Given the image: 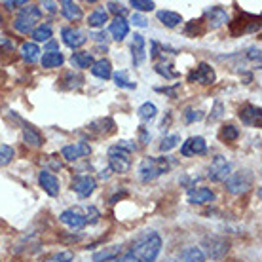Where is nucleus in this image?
<instances>
[{"label": "nucleus", "instance_id": "nucleus-1", "mask_svg": "<svg viewBox=\"0 0 262 262\" xmlns=\"http://www.w3.org/2000/svg\"><path fill=\"white\" fill-rule=\"evenodd\" d=\"M160 251H162V238L156 232H152L145 238H141L137 243H133L129 254H133L141 262H154Z\"/></svg>", "mask_w": 262, "mask_h": 262}, {"label": "nucleus", "instance_id": "nucleus-2", "mask_svg": "<svg viewBox=\"0 0 262 262\" xmlns=\"http://www.w3.org/2000/svg\"><path fill=\"white\" fill-rule=\"evenodd\" d=\"M131 150L133 147L127 145V141H120V145L108 148V165L110 171L127 173L131 169Z\"/></svg>", "mask_w": 262, "mask_h": 262}, {"label": "nucleus", "instance_id": "nucleus-3", "mask_svg": "<svg viewBox=\"0 0 262 262\" xmlns=\"http://www.w3.org/2000/svg\"><path fill=\"white\" fill-rule=\"evenodd\" d=\"M169 158H145L139 165V179L143 182H150V180L158 179L162 173H167L169 171Z\"/></svg>", "mask_w": 262, "mask_h": 262}, {"label": "nucleus", "instance_id": "nucleus-4", "mask_svg": "<svg viewBox=\"0 0 262 262\" xmlns=\"http://www.w3.org/2000/svg\"><path fill=\"white\" fill-rule=\"evenodd\" d=\"M40 19H42V10L38 8V6L27 4V6L19 12L16 21H14V27H16L19 33L29 34L38 27V21H40Z\"/></svg>", "mask_w": 262, "mask_h": 262}, {"label": "nucleus", "instance_id": "nucleus-5", "mask_svg": "<svg viewBox=\"0 0 262 262\" xmlns=\"http://www.w3.org/2000/svg\"><path fill=\"white\" fill-rule=\"evenodd\" d=\"M253 173L243 169V171H238V173H230V177L224 182H226V190H228L230 194H234V196H238V194H245L247 190L253 186Z\"/></svg>", "mask_w": 262, "mask_h": 262}, {"label": "nucleus", "instance_id": "nucleus-6", "mask_svg": "<svg viewBox=\"0 0 262 262\" xmlns=\"http://www.w3.org/2000/svg\"><path fill=\"white\" fill-rule=\"evenodd\" d=\"M230 173H232V165L228 160L222 156H215L209 169H207V177L213 182H224L230 177Z\"/></svg>", "mask_w": 262, "mask_h": 262}, {"label": "nucleus", "instance_id": "nucleus-7", "mask_svg": "<svg viewBox=\"0 0 262 262\" xmlns=\"http://www.w3.org/2000/svg\"><path fill=\"white\" fill-rule=\"evenodd\" d=\"M59 221L63 222V224H67V226H71V228H84L86 224H88V215L84 213L82 209H67V211H63V213L59 215Z\"/></svg>", "mask_w": 262, "mask_h": 262}, {"label": "nucleus", "instance_id": "nucleus-8", "mask_svg": "<svg viewBox=\"0 0 262 262\" xmlns=\"http://www.w3.org/2000/svg\"><path fill=\"white\" fill-rule=\"evenodd\" d=\"M215 80H217V74H215L213 67L207 65V63H200V65L188 74V82H200V84L209 86V84H215Z\"/></svg>", "mask_w": 262, "mask_h": 262}, {"label": "nucleus", "instance_id": "nucleus-9", "mask_svg": "<svg viewBox=\"0 0 262 262\" xmlns=\"http://www.w3.org/2000/svg\"><path fill=\"white\" fill-rule=\"evenodd\" d=\"M205 260V253L198 247H186L179 253H175L173 256H169L164 262H204Z\"/></svg>", "mask_w": 262, "mask_h": 262}, {"label": "nucleus", "instance_id": "nucleus-10", "mask_svg": "<svg viewBox=\"0 0 262 262\" xmlns=\"http://www.w3.org/2000/svg\"><path fill=\"white\" fill-rule=\"evenodd\" d=\"M95 188H97V182L90 175H82V177H76L73 180V190L80 198H90L95 192Z\"/></svg>", "mask_w": 262, "mask_h": 262}, {"label": "nucleus", "instance_id": "nucleus-11", "mask_svg": "<svg viewBox=\"0 0 262 262\" xmlns=\"http://www.w3.org/2000/svg\"><path fill=\"white\" fill-rule=\"evenodd\" d=\"M204 245H205V249H207L209 256H213V258H222L224 254L228 253L230 243L222 238H207L204 241Z\"/></svg>", "mask_w": 262, "mask_h": 262}, {"label": "nucleus", "instance_id": "nucleus-12", "mask_svg": "<svg viewBox=\"0 0 262 262\" xmlns=\"http://www.w3.org/2000/svg\"><path fill=\"white\" fill-rule=\"evenodd\" d=\"M61 34H63V42L73 49L80 48V46L86 44V40H88V36H86L80 29H74V27H65V29L61 31Z\"/></svg>", "mask_w": 262, "mask_h": 262}, {"label": "nucleus", "instance_id": "nucleus-13", "mask_svg": "<svg viewBox=\"0 0 262 262\" xmlns=\"http://www.w3.org/2000/svg\"><path fill=\"white\" fill-rule=\"evenodd\" d=\"M207 152V143L204 137H190L186 143H182L180 154L182 156H194V154H205Z\"/></svg>", "mask_w": 262, "mask_h": 262}, {"label": "nucleus", "instance_id": "nucleus-14", "mask_svg": "<svg viewBox=\"0 0 262 262\" xmlns=\"http://www.w3.org/2000/svg\"><path fill=\"white\" fill-rule=\"evenodd\" d=\"M61 154L65 160L69 162H76L78 158H84V156L91 154V147L88 143H76V145H71V147H65L61 150Z\"/></svg>", "mask_w": 262, "mask_h": 262}, {"label": "nucleus", "instance_id": "nucleus-15", "mask_svg": "<svg viewBox=\"0 0 262 262\" xmlns=\"http://www.w3.org/2000/svg\"><path fill=\"white\" fill-rule=\"evenodd\" d=\"M205 16H207V27L209 29H219V27H222L228 21V14H226V10L222 6H215Z\"/></svg>", "mask_w": 262, "mask_h": 262}, {"label": "nucleus", "instance_id": "nucleus-16", "mask_svg": "<svg viewBox=\"0 0 262 262\" xmlns=\"http://www.w3.org/2000/svg\"><path fill=\"white\" fill-rule=\"evenodd\" d=\"M131 49H133V63H135V67L143 65L145 59H147V44H145L143 34H135V36H133Z\"/></svg>", "mask_w": 262, "mask_h": 262}, {"label": "nucleus", "instance_id": "nucleus-17", "mask_svg": "<svg viewBox=\"0 0 262 262\" xmlns=\"http://www.w3.org/2000/svg\"><path fill=\"white\" fill-rule=\"evenodd\" d=\"M38 182H40V186L46 190V194H49V196H57L59 190H61L59 188L57 177L48 171H42L40 175H38Z\"/></svg>", "mask_w": 262, "mask_h": 262}, {"label": "nucleus", "instance_id": "nucleus-18", "mask_svg": "<svg viewBox=\"0 0 262 262\" xmlns=\"http://www.w3.org/2000/svg\"><path fill=\"white\" fill-rule=\"evenodd\" d=\"M213 200H215L213 190L204 188V186H200V188H192L188 192V202L190 204H194V205L209 204V202H213Z\"/></svg>", "mask_w": 262, "mask_h": 262}, {"label": "nucleus", "instance_id": "nucleus-19", "mask_svg": "<svg viewBox=\"0 0 262 262\" xmlns=\"http://www.w3.org/2000/svg\"><path fill=\"white\" fill-rule=\"evenodd\" d=\"M61 14L69 19V21H80L82 19V8L76 4V2H71V0H63L61 2Z\"/></svg>", "mask_w": 262, "mask_h": 262}, {"label": "nucleus", "instance_id": "nucleus-20", "mask_svg": "<svg viewBox=\"0 0 262 262\" xmlns=\"http://www.w3.org/2000/svg\"><path fill=\"white\" fill-rule=\"evenodd\" d=\"M127 33H129V23L123 17H116L114 21L110 23V34H112L114 40H123L127 36Z\"/></svg>", "mask_w": 262, "mask_h": 262}, {"label": "nucleus", "instance_id": "nucleus-21", "mask_svg": "<svg viewBox=\"0 0 262 262\" xmlns=\"http://www.w3.org/2000/svg\"><path fill=\"white\" fill-rule=\"evenodd\" d=\"M91 74L97 76V78H103V80L110 78V76H112V65H110V61H108V59L93 61V65H91Z\"/></svg>", "mask_w": 262, "mask_h": 262}, {"label": "nucleus", "instance_id": "nucleus-22", "mask_svg": "<svg viewBox=\"0 0 262 262\" xmlns=\"http://www.w3.org/2000/svg\"><path fill=\"white\" fill-rule=\"evenodd\" d=\"M239 118L247 125H254L260 120V108L253 107V105H245V107L239 108Z\"/></svg>", "mask_w": 262, "mask_h": 262}, {"label": "nucleus", "instance_id": "nucleus-23", "mask_svg": "<svg viewBox=\"0 0 262 262\" xmlns=\"http://www.w3.org/2000/svg\"><path fill=\"white\" fill-rule=\"evenodd\" d=\"M65 63V57L61 51H46L44 57H42V67L44 69H55Z\"/></svg>", "mask_w": 262, "mask_h": 262}, {"label": "nucleus", "instance_id": "nucleus-24", "mask_svg": "<svg viewBox=\"0 0 262 262\" xmlns=\"http://www.w3.org/2000/svg\"><path fill=\"white\" fill-rule=\"evenodd\" d=\"M23 139L29 147H33V148L42 147V143H44V141H42V135L34 129L33 125H25L23 127Z\"/></svg>", "mask_w": 262, "mask_h": 262}, {"label": "nucleus", "instance_id": "nucleus-25", "mask_svg": "<svg viewBox=\"0 0 262 262\" xmlns=\"http://www.w3.org/2000/svg\"><path fill=\"white\" fill-rule=\"evenodd\" d=\"M120 254V245H112L108 249H101L97 253H93V262H108L116 260Z\"/></svg>", "mask_w": 262, "mask_h": 262}, {"label": "nucleus", "instance_id": "nucleus-26", "mask_svg": "<svg viewBox=\"0 0 262 262\" xmlns=\"http://www.w3.org/2000/svg\"><path fill=\"white\" fill-rule=\"evenodd\" d=\"M71 63L78 69H90L93 65V55L90 51H74L73 57H71Z\"/></svg>", "mask_w": 262, "mask_h": 262}, {"label": "nucleus", "instance_id": "nucleus-27", "mask_svg": "<svg viewBox=\"0 0 262 262\" xmlns=\"http://www.w3.org/2000/svg\"><path fill=\"white\" fill-rule=\"evenodd\" d=\"M158 19L165 25V27H177V25L182 23V17L177 14V12H169V10H162V12H158Z\"/></svg>", "mask_w": 262, "mask_h": 262}, {"label": "nucleus", "instance_id": "nucleus-28", "mask_svg": "<svg viewBox=\"0 0 262 262\" xmlns=\"http://www.w3.org/2000/svg\"><path fill=\"white\" fill-rule=\"evenodd\" d=\"M21 55L25 57V61L34 63V61H38V57H40V48L34 42H25L23 46H21Z\"/></svg>", "mask_w": 262, "mask_h": 262}, {"label": "nucleus", "instance_id": "nucleus-29", "mask_svg": "<svg viewBox=\"0 0 262 262\" xmlns=\"http://www.w3.org/2000/svg\"><path fill=\"white\" fill-rule=\"evenodd\" d=\"M107 21H108V14L105 12V10H97V12H93V14L88 17V23H90V27H95V29H99V27H105Z\"/></svg>", "mask_w": 262, "mask_h": 262}, {"label": "nucleus", "instance_id": "nucleus-30", "mask_svg": "<svg viewBox=\"0 0 262 262\" xmlns=\"http://www.w3.org/2000/svg\"><path fill=\"white\" fill-rule=\"evenodd\" d=\"M31 34L36 42H48L51 38V27L49 25H38Z\"/></svg>", "mask_w": 262, "mask_h": 262}, {"label": "nucleus", "instance_id": "nucleus-31", "mask_svg": "<svg viewBox=\"0 0 262 262\" xmlns=\"http://www.w3.org/2000/svg\"><path fill=\"white\" fill-rule=\"evenodd\" d=\"M114 82H116V86L127 88V90H135V88H137V84L131 82L129 78H127V71H118V73L114 74Z\"/></svg>", "mask_w": 262, "mask_h": 262}, {"label": "nucleus", "instance_id": "nucleus-32", "mask_svg": "<svg viewBox=\"0 0 262 262\" xmlns=\"http://www.w3.org/2000/svg\"><path fill=\"white\" fill-rule=\"evenodd\" d=\"M139 118L141 120H145V122H148V120H152L156 116V112H158V108H156V105H152V103H145V105H141L139 107Z\"/></svg>", "mask_w": 262, "mask_h": 262}, {"label": "nucleus", "instance_id": "nucleus-33", "mask_svg": "<svg viewBox=\"0 0 262 262\" xmlns=\"http://www.w3.org/2000/svg\"><path fill=\"white\" fill-rule=\"evenodd\" d=\"M16 156V150L8 145H0V165H8Z\"/></svg>", "mask_w": 262, "mask_h": 262}, {"label": "nucleus", "instance_id": "nucleus-34", "mask_svg": "<svg viewBox=\"0 0 262 262\" xmlns=\"http://www.w3.org/2000/svg\"><path fill=\"white\" fill-rule=\"evenodd\" d=\"M74 258V254L71 251H59V253H53L46 256L44 262H71Z\"/></svg>", "mask_w": 262, "mask_h": 262}, {"label": "nucleus", "instance_id": "nucleus-35", "mask_svg": "<svg viewBox=\"0 0 262 262\" xmlns=\"http://www.w3.org/2000/svg\"><path fill=\"white\" fill-rule=\"evenodd\" d=\"M179 143H180L179 135H167V137L162 141V145H160V150H162V152H169V150H173V148L177 147Z\"/></svg>", "mask_w": 262, "mask_h": 262}, {"label": "nucleus", "instance_id": "nucleus-36", "mask_svg": "<svg viewBox=\"0 0 262 262\" xmlns=\"http://www.w3.org/2000/svg\"><path fill=\"white\" fill-rule=\"evenodd\" d=\"M129 4L135 8V12H152L156 6L152 0H131Z\"/></svg>", "mask_w": 262, "mask_h": 262}, {"label": "nucleus", "instance_id": "nucleus-37", "mask_svg": "<svg viewBox=\"0 0 262 262\" xmlns=\"http://www.w3.org/2000/svg\"><path fill=\"white\" fill-rule=\"evenodd\" d=\"M221 137L224 141H236L239 137V129L236 127V125H232V123H230V125H226V127L222 129Z\"/></svg>", "mask_w": 262, "mask_h": 262}, {"label": "nucleus", "instance_id": "nucleus-38", "mask_svg": "<svg viewBox=\"0 0 262 262\" xmlns=\"http://www.w3.org/2000/svg\"><path fill=\"white\" fill-rule=\"evenodd\" d=\"M169 67H173V65H169V63H167V65H156V71L162 74V76H165L167 80H171V78H177V76H179V73H177V71H171Z\"/></svg>", "mask_w": 262, "mask_h": 262}, {"label": "nucleus", "instance_id": "nucleus-39", "mask_svg": "<svg viewBox=\"0 0 262 262\" xmlns=\"http://www.w3.org/2000/svg\"><path fill=\"white\" fill-rule=\"evenodd\" d=\"M107 6H108V10H110L112 14H116L118 17L125 16V12H127V10H125V6H122V4H118V2H108Z\"/></svg>", "mask_w": 262, "mask_h": 262}, {"label": "nucleus", "instance_id": "nucleus-40", "mask_svg": "<svg viewBox=\"0 0 262 262\" xmlns=\"http://www.w3.org/2000/svg\"><path fill=\"white\" fill-rule=\"evenodd\" d=\"M219 118H222V105L221 103H215V110L213 114L209 116V122H217Z\"/></svg>", "mask_w": 262, "mask_h": 262}, {"label": "nucleus", "instance_id": "nucleus-41", "mask_svg": "<svg viewBox=\"0 0 262 262\" xmlns=\"http://www.w3.org/2000/svg\"><path fill=\"white\" fill-rule=\"evenodd\" d=\"M131 23L137 25V27H147V19L141 16V14H133V17H131Z\"/></svg>", "mask_w": 262, "mask_h": 262}, {"label": "nucleus", "instance_id": "nucleus-42", "mask_svg": "<svg viewBox=\"0 0 262 262\" xmlns=\"http://www.w3.org/2000/svg\"><path fill=\"white\" fill-rule=\"evenodd\" d=\"M4 6L12 10V8H17V6H27V2H25V0H14V2L8 0V2H4Z\"/></svg>", "mask_w": 262, "mask_h": 262}, {"label": "nucleus", "instance_id": "nucleus-43", "mask_svg": "<svg viewBox=\"0 0 262 262\" xmlns=\"http://www.w3.org/2000/svg\"><path fill=\"white\" fill-rule=\"evenodd\" d=\"M200 118H202V112H194V110L186 112V123H192L194 120H200Z\"/></svg>", "mask_w": 262, "mask_h": 262}, {"label": "nucleus", "instance_id": "nucleus-44", "mask_svg": "<svg viewBox=\"0 0 262 262\" xmlns=\"http://www.w3.org/2000/svg\"><path fill=\"white\" fill-rule=\"evenodd\" d=\"M116 262H141V260H137L133 254L125 253V254H122V256H118V258H116Z\"/></svg>", "mask_w": 262, "mask_h": 262}, {"label": "nucleus", "instance_id": "nucleus-45", "mask_svg": "<svg viewBox=\"0 0 262 262\" xmlns=\"http://www.w3.org/2000/svg\"><path fill=\"white\" fill-rule=\"evenodd\" d=\"M46 51H57V42L48 40V44H46Z\"/></svg>", "mask_w": 262, "mask_h": 262}, {"label": "nucleus", "instance_id": "nucleus-46", "mask_svg": "<svg viewBox=\"0 0 262 262\" xmlns=\"http://www.w3.org/2000/svg\"><path fill=\"white\" fill-rule=\"evenodd\" d=\"M42 6H46L48 12H55V6H57V4H55V2H44Z\"/></svg>", "mask_w": 262, "mask_h": 262}, {"label": "nucleus", "instance_id": "nucleus-47", "mask_svg": "<svg viewBox=\"0 0 262 262\" xmlns=\"http://www.w3.org/2000/svg\"><path fill=\"white\" fill-rule=\"evenodd\" d=\"M141 139H143V143H148V133L145 127H141Z\"/></svg>", "mask_w": 262, "mask_h": 262}, {"label": "nucleus", "instance_id": "nucleus-48", "mask_svg": "<svg viewBox=\"0 0 262 262\" xmlns=\"http://www.w3.org/2000/svg\"><path fill=\"white\" fill-rule=\"evenodd\" d=\"M101 179H108L110 177V169H105V171H101V175H99Z\"/></svg>", "mask_w": 262, "mask_h": 262}, {"label": "nucleus", "instance_id": "nucleus-49", "mask_svg": "<svg viewBox=\"0 0 262 262\" xmlns=\"http://www.w3.org/2000/svg\"><path fill=\"white\" fill-rule=\"evenodd\" d=\"M93 38H95V40H103V38H105V34H103V33H97V34H93Z\"/></svg>", "mask_w": 262, "mask_h": 262}]
</instances>
